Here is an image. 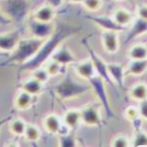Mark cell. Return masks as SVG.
Segmentation results:
<instances>
[{
	"label": "cell",
	"mask_w": 147,
	"mask_h": 147,
	"mask_svg": "<svg viewBox=\"0 0 147 147\" xmlns=\"http://www.w3.org/2000/svg\"><path fill=\"white\" fill-rule=\"evenodd\" d=\"M81 30H82V26L72 25L69 23H65V22L57 23L54 33L49 39L45 40V42L40 47L37 54L28 62L19 66L20 72H31L32 70L37 68V67L42 66L45 63L51 59L54 51L58 49V47L61 46L65 40L80 33Z\"/></svg>",
	"instance_id": "1"
},
{
	"label": "cell",
	"mask_w": 147,
	"mask_h": 147,
	"mask_svg": "<svg viewBox=\"0 0 147 147\" xmlns=\"http://www.w3.org/2000/svg\"><path fill=\"white\" fill-rule=\"evenodd\" d=\"M46 40L37 39V38H25L20 39L18 44L16 45L15 49L11 53H8L7 58L2 63H0V66H12V65H19L28 62L34 56L37 54L45 42Z\"/></svg>",
	"instance_id": "2"
},
{
	"label": "cell",
	"mask_w": 147,
	"mask_h": 147,
	"mask_svg": "<svg viewBox=\"0 0 147 147\" xmlns=\"http://www.w3.org/2000/svg\"><path fill=\"white\" fill-rule=\"evenodd\" d=\"M63 75V78L53 87V93L59 100L64 102L73 100L91 91L89 83L83 84L77 82L67 71Z\"/></svg>",
	"instance_id": "3"
},
{
	"label": "cell",
	"mask_w": 147,
	"mask_h": 147,
	"mask_svg": "<svg viewBox=\"0 0 147 147\" xmlns=\"http://www.w3.org/2000/svg\"><path fill=\"white\" fill-rule=\"evenodd\" d=\"M87 82L91 86V91H93V93L95 94L107 117L109 119H114L116 117V114L111 105L110 97H109L107 90V82L99 75H95L94 77L89 79Z\"/></svg>",
	"instance_id": "4"
},
{
	"label": "cell",
	"mask_w": 147,
	"mask_h": 147,
	"mask_svg": "<svg viewBox=\"0 0 147 147\" xmlns=\"http://www.w3.org/2000/svg\"><path fill=\"white\" fill-rule=\"evenodd\" d=\"M0 9L12 21L21 22L25 20L30 12L31 3L29 0H1Z\"/></svg>",
	"instance_id": "5"
},
{
	"label": "cell",
	"mask_w": 147,
	"mask_h": 147,
	"mask_svg": "<svg viewBox=\"0 0 147 147\" xmlns=\"http://www.w3.org/2000/svg\"><path fill=\"white\" fill-rule=\"evenodd\" d=\"M81 44L82 46L85 47L86 51H87L88 55H89L90 59L92 60L95 67V70H96L97 75H99L100 77H102L104 80L107 82V84L109 86H114V83H113L112 79H111L110 75H109V71H108V62L105 61L103 58L99 55L98 53L93 49V47H91L89 42V40L86 37L84 39H82L81 40Z\"/></svg>",
	"instance_id": "6"
},
{
	"label": "cell",
	"mask_w": 147,
	"mask_h": 147,
	"mask_svg": "<svg viewBox=\"0 0 147 147\" xmlns=\"http://www.w3.org/2000/svg\"><path fill=\"white\" fill-rule=\"evenodd\" d=\"M27 28L31 37L47 40L54 33L56 24L53 22H40L31 18L27 23Z\"/></svg>",
	"instance_id": "7"
},
{
	"label": "cell",
	"mask_w": 147,
	"mask_h": 147,
	"mask_svg": "<svg viewBox=\"0 0 147 147\" xmlns=\"http://www.w3.org/2000/svg\"><path fill=\"white\" fill-rule=\"evenodd\" d=\"M81 110V121L82 124L89 127H99L103 124L101 110L95 104H89Z\"/></svg>",
	"instance_id": "8"
},
{
	"label": "cell",
	"mask_w": 147,
	"mask_h": 147,
	"mask_svg": "<svg viewBox=\"0 0 147 147\" xmlns=\"http://www.w3.org/2000/svg\"><path fill=\"white\" fill-rule=\"evenodd\" d=\"M85 19L92 22L94 25L101 29L102 31H110L117 32V33H123L124 31H127L126 28H123L119 25L116 23L112 15H87L85 16Z\"/></svg>",
	"instance_id": "9"
},
{
	"label": "cell",
	"mask_w": 147,
	"mask_h": 147,
	"mask_svg": "<svg viewBox=\"0 0 147 147\" xmlns=\"http://www.w3.org/2000/svg\"><path fill=\"white\" fill-rule=\"evenodd\" d=\"M42 125L45 130L49 134H60L66 131H69L70 129L64 125L62 121V117H59L56 114H49L42 119Z\"/></svg>",
	"instance_id": "10"
},
{
	"label": "cell",
	"mask_w": 147,
	"mask_h": 147,
	"mask_svg": "<svg viewBox=\"0 0 147 147\" xmlns=\"http://www.w3.org/2000/svg\"><path fill=\"white\" fill-rule=\"evenodd\" d=\"M23 29L20 27L15 30L4 34H0V51L9 53L15 49L16 45L21 39Z\"/></svg>",
	"instance_id": "11"
},
{
	"label": "cell",
	"mask_w": 147,
	"mask_h": 147,
	"mask_svg": "<svg viewBox=\"0 0 147 147\" xmlns=\"http://www.w3.org/2000/svg\"><path fill=\"white\" fill-rule=\"evenodd\" d=\"M108 71L109 75L112 79L114 85L117 86L119 89L123 90L125 85V76L126 68L123 64L117 61L108 62Z\"/></svg>",
	"instance_id": "12"
},
{
	"label": "cell",
	"mask_w": 147,
	"mask_h": 147,
	"mask_svg": "<svg viewBox=\"0 0 147 147\" xmlns=\"http://www.w3.org/2000/svg\"><path fill=\"white\" fill-rule=\"evenodd\" d=\"M101 42L106 53L109 54H116L119 49V33L110 31H102Z\"/></svg>",
	"instance_id": "13"
},
{
	"label": "cell",
	"mask_w": 147,
	"mask_h": 147,
	"mask_svg": "<svg viewBox=\"0 0 147 147\" xmlns=\"http://www.w3.org/2000/svg\"><path fill=\"white\" fill-rule=\"evenodd\" d=\"M51 59L55 60L56 62H58L59 64H61L62 66L65 67L69 66V65H73L74 63L77 62L76 56L74 55L71 49L66 45H64V42L61 46L58 47V49L54 51Z\"/></svg>",
	"instance_id": "14"
},
{
	"label": "cell",
	"mask_w": 147,
	"mask_h": 147,
	"mask_svg": "<svg viewBox=\"0 0 147 147\" xmlns=\"http://www.w3.org/2000/svg\"><path fill=\"white\" fill-rule=\"evenodd\" d=\"M146 34H147V21L135 16L131 25L127 28L126 40L124 42L128 44L131 40L142 37V36L146 35Z\"/></svg>",
	"instance_id": "15"
},
{
	"label": "cell",
	"mask_w": 147,
	"mask_h": 147,
	"mask_svg": "<svg viewBox=\"0 0 147 147\" xmlns=\"http://www.w3.org/2000/svg\"><path fill=\"white\" fill-rule=\"evenodd\" d=\"M73 68H74V72L76 73V75H77L78 77L84 79L85 81H88L89 79L94 77L95 75H97L94 64H93V62H92V60L90 59V57L74 63Z\"/></svg>",
	"instance_id": "16"
},
{
	"label": "cell",
	"mask_w": 147,
	"mask_h": 147,
	"mask_svg": "<svg viewBox=\"0 0 147 147\" xmlns=\"http://www.w3.org/2000/svg\"><path fill=\"white\" fill-rule=\"evenodd\" d=\"M18 88H19V90H23L32 96L38 97L44 93L45 84L40 82L36 78H34L33 76H31V77L27 78L26 80H24L22 83H20Z\"/></svg>",
	"instance_id": "17"
},
{
	"label": "cell",
	"mask_w": 147,
	"mask_h": 147,
	"mask_svg": "<svg viewBox=\"0 0 147 147\" xmlns=\"http://www.w3.org/2000/svg\"><path fill=\"white\" fill-rule=\"evenodd\" d=\"M62 121L68 129H77L79 125L82 123V121H81V110L80 109H68L63 114Z\"/></svg>",
	"instance_id": "18"
},
{
	"label": "cell",
	"mask_w": 147,
	"mask_h": 147,
	"mask_svg": "<svg viewBox=\"0 0 147 147\" xmlns=\"http://www.w3.org/2000/svg\"><path fill=\"white\" fill-rule=\"evenodd\" d=\"M56 17V10L47 4H42L33 12L31 18L40 22H53Z\"/></svg>",
	"instance_id": "19"
},
{
	"label": "cell",
	"mask_w": 147,
	"mask_h": 147,
	"mask_svg": "<svg viewBox=\"0 0 147 147\" xmlns=\"http://www.w3.org/2000/svg\"><path fill=\"white\" fill-rule=\"evenodd\" d=\"M112 17L114 18V20L116 21L117 25H119L123 28L127 29L131 25L133 20H134L135 15L132 12H130L128 9L124 7H119L117 8L112 13Z\"/></svg>",
	"instance_id": "20"
},
{
	"label": "cell",
	"mask_w": 147,
	"mask_h": 147,
	"mask_svg": "<svg viewBox=\"0 0 147 147\" xmlns=\"http://www.w3.org/2000/svg\"><path fill=\"white\" fill-rule=\"evenodd\" d=\"M35 98H36L35 96H32V95L23 91V90H20V91L18 92V94L15 96V99H14L15 110L20 111V112L29 110V109L34 105Z\"/></svg>",
	"instance_id": "21"
},
{
	"label": "cell",
	"mask_w": 147,
	"mask_h": 147,
	"mask_svg": "<svg viewBox=\"0 0 147 147\" xmlns=\"http://www.w3.org/2000/svg\"><path fill=\"white\" fill-rule=\"evenodd\" d=\"M126 68V75L141 76L147 71V59L128 60Z\"/></svg>",
	"instance_id": "22"
},
{
	"label": "cell",
	"mask_w": 147,
	"mask_h": 147,
	"mask_svg": "<svg viewBox=\"0 0 147 147\" xmlns=\"http://www.w3.org/2000/svg\"><path fill=\"white\" fill-rule=\"evenodd\" d=\"M128 96L132 101L140 102L147 99V84L144 82H137L128 90Z\"/></svg>",
	"instance_id": "23"
},
{
	"label": "cell",
	"mask_w": 147,
	"mask_h": 147,
	"mask_svg": "<svg viewBox=\"0 0 147 147\" xmlns=\"http://www.w3.org/2000/svg\"><path fill=\"white\" fill-rule=\"evenodd\" d=\"M128 60H140L147 59V45L145 44H134L128 49L126 53Z\"/></svg>",
	"instance_id": "24"
},
{
	"label": "cell",
	"mask_w": 147,
	"mask_h": 147,
	"mask_svg": "<svg viewBox=\"0 0 147 147\" xmlns=\"http://www.w3.org/2000/svg\"><path fill=\"white\" fill-rule=\"evenodd\" d=\"M27 123L21 117H13L10 121L8 123V128L9 131L15 136H23L26 129Z\"/></svg>",
	"instance_id": "25"
},
{
	"label": "cell",
	"mask_w": 147,
	"mask_h": 147,
	"mask_svg": "<svg viewBox=\"0 0 147 147\" xmlns=\"http://www.w3.org/2000/svg\"><path fill=\"white\" fill-rule=\"evenodd\" d=\"M23 136L28 142H38L42 137V131L40 127L34 123H27L26 129Z\"/></svg>",
	"instance_id": "26"
},
{
	"label": "cell",
	"mask_w": 147,
	"mask_h": 147,
	"mask_svg": "<svg viewBox=\"0 0 147 147\" xmlns=\"http://www.w3.org/2000/svg\"><path fill=\"white\" fill-rule=\"evenodd\" d=\"M71 130L64 133L58 134V146L60 147H76L78 146V139L74 134H72Z\"/></svg>",
	"instance_id": "27"
},
{
	"label": "cell",
	"mask_w": 147,
	"mask_h": 147,
	"mask_svg": "<svg viewBox=\"0 0 147 147\" xmlns=\"http://www.w3.org/2000/svg\"><path fill=\"white\" fill-rule=\"evenodd\" d=\"M44 66L46 67V69L47 70L49 75H51V77L60 75V74H64L66 72V70H64L66 69V67L62 66L61 64H59V63L56 62L53 59H49V61H47L44 64Z\"/></svg>",
	"instance_id": "28"
},
{
	"label": "cell",
	"mask_w": 147,
	"mask_h": 147,
	"mask_svg": "<svg viewBox=\"0 0 147 147\" xmlns=\"http://www.w3.org/2000/svg\"><path fill=\"white\" fill-rule=\"evenodd\" d=\"M132 147H146L147 146V132L143 129L133 131V134L130 138Z\"/></svg>",
	"instance_id": "29"
},
{
	"label": "cell",
	"mask_w": 147,
	"mask_h": 147,
	"mask_svg": "<svg viewBox=\"0 0 147 147\" xmlns=\"http://www.w3.org/2000/svg\"><path fill=\"white\" fill-rule=\"evenodd\" d=\"M31 74H32L31 76H33L34 78H36L40 82L44 83V84H46L47 81L49 80V78H51V75L49 74V72H47V70L46 69V67L44 65L32 70Z\"/></svg>",
	"instance_id": "30"
},
{
	"label": "cell",
	"mask_w": 147,
	"mask_h": 147,
	"mask_svg": "<svg viewBox=\"0 0 147 147\" xmlns=\"http://www.w3.org/2000/svg\"><path fill=\"white\" fill-rule=\"evenodd\" d=\"M111 146L112 147H130L131 142L130 138L125 134H117L111 140Z\"/></svg>",
	"instance_id": "31"
},
{
	"label": "cell",
	"mask_w": 147,
	"mask_h": 147,
	"mask_svg": "<svg viewBox=\"0 0 147 147\" xmlns=\"http://www.w3.org/2000/svg\"><path fill=\"white\" fill-rule=\"evenodd\" d=\"M82 6L91 13L98 12L103 7L104 0H83Z\"/></svg>",
	"instance_id": "32"
},
{
	"label": "cell",
	"mask_w": 147,
	"mask_h": 147,
	"mask_svg": "<svg viewBox=\"0 0 147 147\" xmlns=\"http://www.w3.org/2000/svg\"><path fill=\"white\" fill-rule=\"evenodd\" d=\"M123 117L126 121H128L129 123H132V121H136L140 117L139 115V111H138V108L135 107V106H127L123 111Z\"/></svg>",
	"instance_id": "33"
},
{
	"label": "cell",
	"mask_w": 147,
	"mask_h": 147,
	"mask_svg": "<svg viewBox=\"0 0 147 147\" xmlns=\"http://www.w3.org/2000/svg\"><path fill=\"white\" fill-rule=\"evenodd\" d=\"M135 16L147 21V4L146 3H141V4L136 5Z\"/></svg>",
	"instance_id": "34"
},
{
	"label": "cell",
	"mask_w": 147,
	"mask_h": 147,
	"mask_svg": "<svg viewBox=\"0 0 147 147\" xmlns=\"http://www.w3.org/2000/svg\"><path fill=\"white\" fill-rule=\"evenodd\" d=\"M137 108H138L139 115H140V117H141V119L147 123V99L146 100L138 102Z\"/></svg>",
	"instance_id": "35"
},
{
	"label": "cell",
	"mask_w": 147,
	"mask_h": 147,
	"mask_svg": "<svg viewBox=\"0 0 147 147\" xmlns=\"http://www.w3.org/2000/svg\"><path fill=\"white\" fill-rule=\"evenodd\" d=\"M65 0H45V3L47 4V5L51 6L53 8H54L55 10L61 8L64 4Z\"/></svg>",
	"instance_id": "36"
},
{
	"label": "cell",
	"mask_w": 147,
	"mask_h": 147,
	"mask_svg": "<svg viewBox=\"0 0 147 147\" xmlns=\"http://www.w3.org/2000/svg\"><path fill=\"white\" fill-rule=\"evenodd\" d=\"M12 20L10 18H8L7 16L2 12V10L0 9V26H8L12 23Z\"/></svg>",
	"instance_id": "37"
},
{
	"label": "cell",
	"mask_w": 147,
	"mask_h": 147,
	"mask_svg": "<svg viewBox=\"0 0 147 147\" xmlns=\"http://www.w3.org/2000/svg\"><path fill=\"white\" fill-rule=\"evenodd\" d=\"M13 114H9L8 116H6V117H2V119H0V131H1V129H2V127H3L5 124H7L9 121H11V119H13Z\"/></svg>",
	"instance_id": "38"
},
{
	"label": "cell",
	"mask_w": 147,
	"mask_h": 147,
	"mask_svg": "<svg viewBox=\"0 0 147 147\" xmlns=\"http://www.w3.org/2000/svg\"><path fill=\"white\" fill-rule=\"evenodd\" d=\"M65 2H68L70 4H81L83 0H65Z\"/></svg>",
	"instance_id": "39"
},
{
	"label": "cell",
	"mask_w": 147,
	"mask_h": 147,
	"mask_svg": "<svg viewBox=\"0 0 147 147\" xmlns=\"http://www.w3.org/2000/svg\"><path fill=\"white\" fill-rule=\"evenodd\" d=\"M8 53H4V51H0V57H5V56H7Z\"/></svg>",
	"instance_id": "40"
},
{
	"label": "cell",
	"mask_w": 147,
	"mask_h": 147,
	"mask_svg": "<svg viewBox=\"0 0 147 147\" xmlns=\"http://www.w3.org/2000/svg\"><path fill=\"white\" fill-rule=\"evenodd\" d=\"M114 1H116V2H123V1H125V0H114Z\"/></svg>",
	"instance_id": "41"
},
{
	"label": "cell",
	"mask_w": 147,
	"mask_h": 147,
	"mask_svg": "<svg viewBox=\"0 0 147 147\" xmlns=\"http://www.w3.org/2000/svg\"><path fill=\"white\" fill-rule=\"evenodd\" d=\"M146 45H147V44H146Z\"/></svg>",
	"instance_id": "42"
}]
</instances>
